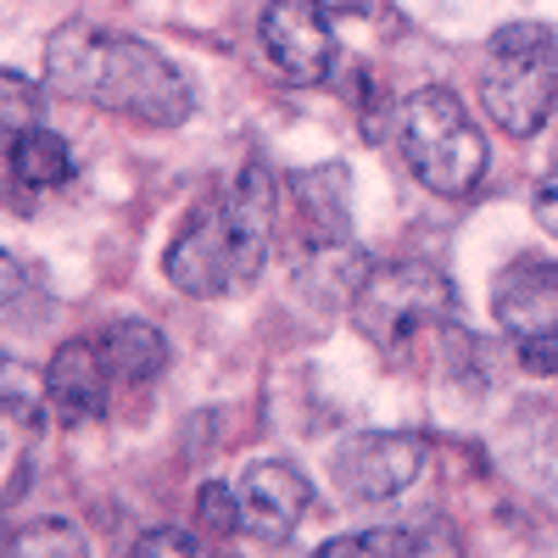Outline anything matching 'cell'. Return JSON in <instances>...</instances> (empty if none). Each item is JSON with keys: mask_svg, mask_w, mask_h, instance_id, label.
Segmentation results:
<instances>
[{"mask_svg": "<svg viewBox=\"0 0 558 558\" xmlns=\"http://www.w3.org/2000/svg\"><path fill=\"white\" fill-rule=\"evenodd\" d=\"M274 246V179L263 168H241L218 196H207L173 235L162 274L184 296H235L252 291Z\"/></svg>", "mask_w": 558, "mask_h": 558, "instance_id": "2", "label": "cell"}, {"mask_svg": "<svg viewBox=\"0 0 558 558\" xmlns=\"http://www.w3.org/2000/svg\"><path fill=\"white\" fill-rule=\"evenodd\" d=\"M235 502H241V525L257 542H286L302 525V514H307L313 486H307V475L296 470V463L268 458V463H252V470L241 475Z\"/></svg>", "mask_w": 558, "mask_h": 558, "instance_id": "8", "label": "cell"}, {"mask_svg": "<svg viewBox=\"0 0 558 558\" xmlns=\"http://www.w3.org/2000/svg\"><path fill=\"white\" fill-rule=\"evenodd\" d=\"M531 213H536V223L547 229V235L558 241V173H547V179L536 184V196H531Z\"/></svg>", "mask_w": 558, "mask_h": 558, "instance_id": "22", "label": "cell"}, {"mask_svg": "<svg viewBox=\"0 0 558 558\" xmlns=\"http://www.w3.org/2000/svg\"><path fill=\"white\" fill-rule=\"evenodd\" d=\"M397 140H402L413 179L436 196H470L486 173V134L441 84L413 89L397 107Z\"/></svg>", "mask_w": 558, "mask_h": 558, "instance_id": "3", "label": "cell"}, {"mask_svg": "<svg viewBox=\"0 0 558 558\" xmlns=\"http://www.w3.org/2000/svg\"><path fill=\"white\" fill-rule=\"evenodd\" d=\"M514 347H520V363L531 368V375H558V330L531 336V341H514Z\"/></svg>", "mask_w": 558, "mask_h": 558, "instance_id": "21", "label": "cell"}, {"mask_svg": "<svg viewBox=\"0 0 558 558\" xmlns=\"http://www.w3.org/2000/svg\"><path fill=\"white\" fill-rule=\"evenodd\" d=\"M107 363H101V347L89 341H62L51 368H45V397H51V413L62 425H89V418H101L107 408Z\"/></svg>", "mask_w": 558, "mask_h": 558, "instance_id": "10", "label": "cell"}, {"mask_svg": "<svg viewBox=\"0 0 558 558\" xmlns=\"http://www.w3.org/2000/svg\"><path fill=\"white\" fill-rule=\"evenodd\" d=\"M486 112L502 134H536L558 112V45L542 23H508L492 34V57L481 73Z\"/></svg>", "mask_w": 558, "mask_h": 558, "instance_id": "5", "label": "cell"}, {"mask_svg": "<svg viewBox=\"0 0 558 558\" xmlns=\"http://www.w3.org/2000/svg\"><path fill=\"white\" fill-rule=\"evenodd\" d=\"M134 558H213L207 542L196 531H179V525H162V531H146L134 547Z\"/></svg>", "mask_w": 558, "mask_h": 558, "instance_id": "17", "label": "cell"}, {"mask_svg": "<svg viewBox=\"0 0 558 558\" xmlns=\"http://www.w3.org/2000/svg\"><path fill=\"white\" fill-rule=\"evenodd\" d=\"M291 196L307 218V229L318 241H347V223H352V179L341 162L330 168H302L291 173Z\"/></svg>", "mask_w": 558, "mask_h": 558, "instance_id": "11", "label": "cell"}, {"mask_svg": "<svg viewBox=\"0 0 558 558\" xmlns=\"http://www.w3.org/2000/svg\"><path fill=\"white\" fill-rule=\"evenodd\" d=\"M101 363H107V375L140 386V380H157L162 368H168V341L157 324L146 318H118L101 330Z\"/></svg>", "mask_w": 558, "mask_h": 558, "instance_id": "12", "label": "cell"}, {"mask_svg": "<svg viewBox=\"0 0 558 558\" xmlns=\"http://www.w3.org/2000/svg\"><path fill=\"white\" fill-rule=\"evenodd\" d=\"M492 313L514 341L558 330V268L542 257H514L492 286Z\"/></svg>", "mask_w": 558, "mask_h": 558, "instance_id": "9", "label": "cell"}, {"mask_svg": "<svg viewBox=\"0 0 558 558\" xmlns=\"http://www.w3.org/2000/svg\"><path fill=\"white\" fill-rule=\"evenodd\" d=\"M34 118H39V89H34L28 78L7 73V140L23 134V129H39Z\"/></svg>", "mask_w": 558, "mask_h": 558, "instance_id": "18", "label": "cell"}, {"mask_svg": "<svg viewBox=\"0 0 558 558\" xmlns=\"http://www.w3.org/2000/svg\"><path fill=\"white\" fill-rule=\"evenodd\" d=\"M313 558H408V531H391V525L347 531V536H330Z\"/></svg>", "mask_w": 558, "mask_h": 558, "instance_id": "15", "label": "cell"}, {"mask_svg": "<svg viewBox=\"0 0 558 558\" xmlns=\"http://www.w3.org/2000/svg\"><path fill=\"white\" fill-rule=\"evenodd\" d=\"M7 162L17 173L23 191H62V184L73 179V151H68V140L51 134V129H23L7 140Z\"/></svg>", "mask_w": 558, "mask_h": 558, "instance_id": "13", "label": "cell"}, {"mask_svg": "<svg viewBox=\"0 0 558 558\" xmlns=\"http://www.w3.org/2000/svg\"><path fill=\"white\" fill-rule=\"evenodd\" d=\"M0 391H7V418H17V425H39L45 413H51V397H45V380H34L23 363L7 357V380H0Z\"/></svg>", "mask_w": 558, "mask_h": 558, "instance_id": "16", "label": "cell"}, {"mask_svg": "<svg viewBox=\"0 0 558 558\" xmlns=\"http://www.w3.org/2000/svg\"><path fill=\"white\" fill-rule=\"evenodd\" d=\"M7 558H89V547L73 520H34V525L12 531Z\"/></svg>", "mask_w": 558, "mask_h": 558, "instance_id": "14", "label": "cell"}, {"mask_svg": "<svg viewBox=\"0 0 558 558\" xmlns=\"http://www.w3.org/2000/svg\"><path fill=\"white\" fill-rule=\"evenodd\" d=\"M408 558H463V547H458V536L441 520H430V525L408 531Z\"/></svg>", "mask_w": 558, "mask_h": 558, "instance_id": "19", "label": "cell"}, {"mask_svg": "<svg viewBox=\"0 0 558 558\" xmlns=\"http://www.w3.org/2000/svg\"><path fill=\"white\" fill-rule=\"evenodd\" d=\"M425 475V436L413 430H363L336 452V486L352 502H391Z\"/></svg>", "mask_w": 558, "mask_h": 558, "instance_id": "6", "label": "cell"}, {"mask_svg": "<svg viewBox=\"0 0 558 558\" xmlns=\"http://www.w3.org/2000/svg\"><path fill=\"white\" fill-rule=\"evenodd\" d=\"M458 313V291L452 279L418 263H386L357 286L352 296V318L363 341H375L391 363H402V352L425 336V330H447Z\"/></svg>", "mask_w": 558, "mask_h": 558, "instance_id": "4", "label": "cell"}, {"mask_svg": "<svg viewBox=\"0 0 558 558\" xmlns=\"http://www.w3.org/2000/svg\"><path fill=\"white\" fill-rule=\"evenodd\" d=\"M263 51L291 84H324L336 68V28L318 0H268Z\"/></svg>", "mask_w": 558, "mask_h": 558, "instance_id": "7", "label": "cell"}, {"mask_svg": "<svg viewBox=\"0 0 558 558\" xmlns=\"http://www.w3.org/2000/svg\"><path fill=\"white\" fill-rule=\"evenodd\" d=\"M45 84L68 101L101 107L151 129H179L196 107L184 73L162 51L101 23H62L45 39Z\"/></svg>", "mask_w": 558, "mask_h": 558, "instance_id": "1", "label": "cell"}, {"mask_svg": "<svg viewBox=\"0 0 558 558\" xmlns=\"http://www.w3.org/2000/svg\"><path fill=\"white\" fill-rule=\"evenodd\" d=\"M202 525L207 531H235L241 525V502L229 486H202Z\"/></svg>", "mask_w": 558, "mask_h": 558, "instance_id": "20", "label": "cell"}, {"mask_svg": "<svg viewBox=\"0 0 558 558\" xmlns=\"http://www.w3.org/2000/svg\"><path fill=\"white\" fill-rule=\"evenodd\" d=\"M318 7H324V12H341V17H368L380 0H318Z\"/></svg>", "mask_w": 558, "mask_h": 558, "instance_id": "23", "label": "cell"}]
</instances>
